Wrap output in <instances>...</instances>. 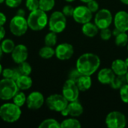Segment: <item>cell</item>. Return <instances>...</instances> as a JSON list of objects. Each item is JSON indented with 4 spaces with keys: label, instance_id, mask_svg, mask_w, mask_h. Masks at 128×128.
I'll list each match as a JSON object with an SVG mask.
<instances>
[{
    "label": "cell",
    "instance_id": "d6a6232c",
    "mask_svg": "<svg viewBox=\"0 0 128 128\" xmlns=\"http://www.w3.org/2000/svg\"><path fill=\"white\" fill-rule=\"evenodd\" d=\"M26 7L31 12L38 10L39 9V0H26Z\"/></svg>",
    "mask_w": 128,
    "mask_h": 128
},
{
    "label": "cell",
    "instance_id": "bcb514c9",
    "mask_svg": "<svg viewBox=\"0 0 128 128\" xmlns=\"http://www.w3.org/2000/svg\"><path fill=\"white\" fill-rule=\"evenodd\" d=\"M2 70H3V68H2V64H0V75L2 74Z\"/></svg>",
    "mask_w": 128,
    "mask_h": 128
},
{
    "label": "cell",
    "instance_id": "1f68e13d",
    "mask_svg": "<svg viewBox=\"0 0 128 128\" xmlns=\"http://www.w3.org/2000/svg\"><path fill=\"white\" fill-rule=\"evenodd\" d=\"M18 70L20 73L21 75H27L29 76L32 72V66L26 62H22L20 64H19V67H18Z\"/></svg>",
    "mask_w": 128,
    "mask_h": 128
},
{
    "label": "cell",
    "instance_id": "c3c4849f",
    "mask_svg": "<svg viewBox=\"0 0 128 128\" xmlns=\"http://www.w3.org/2000/svg\"><path fill=\"white\" fill-rule=\"evenodd\" d=\"M125 62H126V64H127V66H128V58H126V60H125Z\"/></svg>",
    "mask_w": 128,
    "mask_h": 128
},
{
    "label": "cell",
    "instance_id": "83f0119b",
    "mask_svg": "<svg viewBox=\"0 0 128 128\" xmlns=\"http://www.w3.org/2000/svg\"><path fill=\"white\" fill-rule=\"evenodd\" d=\"M56 4L55 0H39V9L48 12L53 9Z\"/></svg>",
    "mask_w": 128,
    "mask_h": 128
},
{
    "label": "cell",
    "instance_id": "4fadbf2b",
    "mask_svg": "<svg viewBox=\"0 0 128 128\" xmlns=\"http://www.w3.org/2000/svg\"><path fill=\"white\" fill-rule=\"evenodd\" d=\"M56 56L58 59L62 61H66L72 58L74 54V46L68 43H62L56 46Z\"/></svg>",
    "mask_w": 128,
    "mask_h": 128
},
{
    "label": "cell",
    "instance_id": "d6986e66",
    "mask_svg": "<svg viewBox=\"0 0 128 128\" xmlns=\"http://www.w3.org/2000/svg\"><path fill=\"white\" fill-rule=\"evenodd\" d=\"M82 32L83 34L86 35V37L94 38L98 34L99 28L95 25V23H92V22H86V23L82 25Z\"/></svg>",
    "mask_w": 128,
    "mask_h": 128
},
{
    "label": "cell",
    "instance_id": "ba28073f",
    "mask_svg": "<svg viewBox=\"0 0 128 128\" xmlns=\"http://www.w3.org/2000/svg\"><path fill=\"white\" fill-rule=\"evenodd\" d=\"M105 123L109 128H124L127 126V118L121 112L112 111L106 116Z\"/></svg>",
    "mask_w": 128,
    "mask_h": 128
},
{
    "label": "cell",
    "instance_id": "4316f807",
    "mask_svg": "<svg viewBox=\"0 0 128 128\" xmlns=\"http://www.w3.org/2000/svg\"><path fill=\"white\" fill-rule=\"evenodd\" d=\"M116 44L120 47L127 46L128 44V34L127 32H122L116 36Z\"/></svg>",
    "mask_w": 128,
    "mask_h": 128
},
{
    "label": "cell",
    "instance_id": "9a60e30c",
    "mask_svg": "<svg viewBox=\"0 0 128 128\" xmlns=\"http://www.w3.org/2000/svg\"><path fill=\"white\" fill-rule=\"evenodd\" d=\"M116 28L121 32H128V12L125 10H120L115 15L113 19Z\"/></svg>",
    "mask_w": 128,
    "mask_h": 128
},
{
    "label": "cell",
    "instance_id": "4dcf8cb0",
    "mask_svg": "<svg viewBox=\"0 0 128 128\" xmlns=\"http://www.w3.org/2000/svg\"><path fill=\"white\" fill-rule=\"evenodd\" d=\"M57 38H58L57 34L56 32H53L50 31V32H49L45 36V38H44L45 45L53 47L57 44Z\"/></svg>",
    "mask_w": 128,
    "mask_h": 128
},
{
    "label": "cell",
    "instance_id": "f6af8a7d",
    "mask_svg": "<svg viewBox=\"0 0 128 128\" xmlns=\"http://www.w3.org/2000/svg\"><path fill=\"white\" fill-rule=\"evenodd\" d=\"M80 1H81L82 2H83V3H86V4H87L88 2H89L92 1V0H80Z\"/></svg>",
    "mask_w": 128,
    "mask_h": 128
},
{
    "label": "cell",
    "instance_id": "f35d334b",
    "mask_svg": "<svg viewBox=\"0 0 128 128\" xmlns=\"http://www.w3.org/2000/svg\"><path fill=\"white\" fill-rule=\"evenodd\" d=\"M81 75H82V74H81L78 71V70L76 68V70H71L70 73L69 74V79H70V80H72L73 81H74V82H76V81L78 80V79L80 77Z\"/></svg>",
    "mask_w": 128,
    "mask_h": 128
},
{
    "label": "cell",
    "instance_id": "f546056e",
    "mask_svg": "<svg viewBox=\"0 0 128 128\" xmlns=\"http://www.w3.org/2000/svg\"><path fill=\"white\" fill-rule=\"evenodd\" d=\"M26 99H27V97L23 92H18L15 94V96L13 98V103L21 108L26 104Z\"/></svg>",
    "mask_w": 128,
    "mask_h": 128
},
{
    "label": "cell",
    "instance_id": "ffe728a7",
    "mask_svg": "<svg viewBox=\"0 0 128 128\" xmlns=\"http://www.w3.org/2000/svg\"><path fill=\"white\" fill-rule=\"evenodd\" d=\"M16 83L17 85L19 90L26 91L31 88V87L32 86L33 82H32V78L29 76L20 75V76L16 80Z\"/></svg>",
    "mask_w": 128,
    "mask_h": 128
},
{
    "label": "cell",
    "instance_id": "e0dca14e",
    "mask_svg": "<svg viewBox=\"0 0 128 128\" xmlns=\"http://www.w3.org/2000/svg\"><path fill=\"white\" fill-rule=\"evenodd\" d=\"M115 77L116 74L110 68H103L98 74V80L103 85H111Z\"/></svg>",
    "mask_w": 128,
    "mask_h": 128
},
{
    "label": "cell",
    "instance_id": "6da1fadb",
    "mask_svg": "<svg viewBox=\"0 0 128 128\" xmlns=\"http://www.w3.org/2000/svg\"><path fill=\"white\" fill-rule=\"evenodd\" d=\"M100 57L94 53H84L80 56L76 64V68L82 75L92 76L100 66Z\"/></svg>",
    "mask_w": 128,
    "mask_h": 128
},
{
    "label": "cell",
    "instance_id": "52a82bcc",
    "mask_svg": "<svg viewBox=\"0 0 128 128\" xmlns=\"http://www.w3.org/2000/svg\"><path fill=\"white\" fill-rule=\"evenodd\" d=\"M69 102L63 96V94H52L49 96L46 100V104L47 107L54 112H61L68 105Z\"/></svg>",
    "mask_w": 128,
    "mask_h": 128
},
{
    "label": "cell",
    "instance_id": "60d3db41",
    "mask_svg": "<svg viewBox=\"0 0 128 128\" xmlns=\"http://www.w3.org/2000/svg\"><path fill=\"white\" fill-rule=\"evenodd\" d=\"M6 34V31L3 26H0V41L2 40Z\"/></svg>",
    "mask_w": 128,
    "mask_h": 128
},
{
    "label": "cell",
    "instance_id": "8992f818",
    "mask_svg": "<svg viewBox=\"0 0 128 128\" xmlns=\"http://www.w3.org/2000/svg\"><path fill=\"white\" fill-rule=\"evenodd\" d=\"M9 28L10 32L14 35L16 37H21L26 33L28 28L27 20L25 18V16L16 15L11 19Z\"/></svg>",
    "mask_w": 128,
    "mask_h": 128
},
{
    "label": "cell",
    "instance_id": "277c9868",
    "mask_svg": "<svg viewBox=\"0 0 128 128\" xmlns=\"http://www.w3.org/2000/svg\"><path fill=\"white\" fill-rule=\"evenodd\" d=\"M19 92L16 81L11 79L4 78L0 80V99L10 100Z\"/></svg>",
    "mask_w": 128,
    "mask_h": 128
},
{
    "label": "cell",
    "instance_id": "8fae6325",
    "mask_svg": "<svg viewBox=\"0 0 128 128\" xmlns=\"http://www.w3.org/2000/svg\"><path fill=\"white\" fill-rule=\"evenodd\" d=\"M93 13L88 9L87 6L80 5L74 8L73 18L74 20L80 24H85L86 22H91L93 17Z\"/></svg>",
    "mask_w": 128,
    "mask_h": 128
},
{
    "label": "cell",
    "instance_id": "5b68a950",
    "mask_svg": "<svg viewBox=\"0 0 128 128\" xmlns=\"http://www.w3.org/2000/svg\"><path fill=\"white\" fill-rule=\"evenodd\" d=\"M48 25L51 32H56V34L62 33L66 28L67 17L62 11H55L51 14L49 19Z\"/></svg>",
    "mask_w": 128,
    "mask_h": 128
},
{
    "label": "cell",
    "instance_id": "d4e9b609",
    "mask_svg": "<svg viewBox=\"0 0 128 128\" xmlns=\"http://www.w3.org/2000/svg\"><path fill=\"white\" fill-rule=\"evenodd\" d=\"M127 79L126 76H117L116 75V77L114 78L113 81L111 83V87L113 89H120L122 86H124L125 84H127Z\"/></svg>",
    "mask_w": 128,
    "mask_h": 128
},
{
    "label": "cell",
    "instance_id": "30bf717a",
    "mask_svg": "<svg viewBox=\"0 0 128 128\" xmlns=\"http://www.w3.org/2000/svg\"><path fill=\"white\" fill-rule=\"evenodd\" d=\"M80 92V91L76 82L68 79L64 82L62 88V94L68 100V102L78 100Z\"/></svg>",
    "mask_w": 128,
    "mask_h": 128
},
{
    "label": "cell",
    "instance_id": "9c48e42d",
    "mask_svg": "<svg viewBox=\"0 0 128 128\" xmlns=\"http://www.w3.org/2000/svg\"><path fill=\"white\" fill-rule=\"evenodd\" d=\"M113 22V16L111 11L106 8L99 10L94 16V23L99 29L110 28Z\"/></svg>",
    "mask_w": 128,
    "mask_h": 128
},
{
    "label": "cell",
    "instance_id": "7dc6e473",
    "mask_svg": "<svg viewBox=\"0 0 128 128\" xmlns=\"http://www.w3.org/2000/svg\"><path fill=\"white\" fill-rule=\"evenodd\" d=\"M64 1H66V2H74L75 0H64Z\"/></svg>",
    "mask_w": 128,
    "mask_h": 128
},
{
    "label": "cell",
    "instance_id": "74e56055",
    "mask_svg": "<svg viewBox=\"0 0 128 128\" xmlns=\"http://www.w3.org/2000/svg\"><path fill=\"white\" fill-rule=\"evenodd\" d=\"M22 0H5V4L10 8H16L22 4Z\"/></svg>",
    "mask_w": 128,
    "mask_h": 128
},
{
    "label": "cell",
    "instance_id": "ac0fdd59",
    "mask_svg": "<svg viewBox=\"0 0 128 128\" xmlns=\"http://www.w3.org/2000/svg\"><path fill=\"white\" fill-rule=\"evenodd\" d=\"M111 69L117 76H126L128 72V68L126 62L122 59H116L113 61Z\"/></svg>",
    "mask_w": 128,
    "mask_h": 128
},
{
    "label": "cell",
    "instance_id": "44dd1931",
    "mask_svg": "<svg viewBox=\"0 0 128 128\" xmlns=\"http://www.w3.org/2000/svg\"><path fill=\"white\" fill-rule=\"evenodd\" d=\"M76 85L80 92H86L89 90L92 86V80L91 76L81 75L76 81Z\"/></svg>",
    "mask_w": 128,
    "mask_h": 128
},
{
    "label": "cell",
    "instance_id": "603a6c76",
    "mask_svg": "<svg viewBox=\"0 0 128 128\" xmlns=\"http://www.w3.org/2000/svg\"><path fill=\"white\" fill-rule=\"evenodd\" d=\"M81 127L82 125L80 121L74 117L67 118L61 123L62 128H80Z\"/></svg>",
    "mask_w": 128,
    "mask_h": 128
},
{
    "label": "cell",
    "instance_id": "7a4b0ae2",
    "mask_svg": "<svg viewBox=\"0 0 128 128\" xmlns=\"http://www.w3.org/2000/svg\"><path fill=\"white\" fill-rule=\"evenodd\" d=\"M28 28L33 31H41L48 24L49 19L46 12L38 9L32 11L27 19Z\"/></svg>",
    "mask_w": 128,
    "mask_h": 128
},
{
    "label": "cell",
    "instance_id": "d590c367",
    "mask_svg": "<svg viewBox=\"0 0 128 128\" xmlns=\"http://www.w3.org/2000/svg\"><path fill=\"white\" fill-rule=\"evenodd\" d=\"M87 7L88 8V9L93 14L97 13L100 10V5H99L98 2L96 0H92L89 2H88L87 3Z\"/></svg>",
    "mask_w": 128,
    "mask_h": 128
},
{
    "label": "cell",
    "instance_id": "816d5d0a",
    "mask_svg": "<svg viewBox=\"0 0 128 128\" xmlns=\"http://www.w3.org/2000/svg\"><path fill=\"white\" fill-rule=\"evenodd\" d=\"M127 48H128V45H127Z\"/></svg>",
    "mask_w": 128,
    "mask_h": 128
},
{
    "label": "cell",
    "instance_id": "ab89813d",
    "mask_svg": "<svg viewBox=\"0 0 128 128\" xmlns=\"http://www.w3.org/2000/svg\"><path fill=\"white\" fill-rule=\"evenodd\" d=\"M7 21V17L2 12H0V26H3Z\"/></svg>",
    "mask_w": 128,
    "mask_h": 128
},
{
    "label": "cell",
    "instance_id": "7c38bea8",
    "mask_svg": "<svg viewBox=\"0 0 128 128\" xmlns=\"http://www.w3.org/2000/svg\"><path fill=\"white\" fill-rule=\"evenodd\" d=\"M45 99L43 95L39 92H33L27 97L26 105L27 107L31 110H38L40 109L44 104Z\"/></svg>",
    "mask_w": 128,
    "mask_h": 128
},
{
    "label": "cell",
    "instance_id": "8d00e7d4",
    "mask_svg": "<svg viewBox=\"0 0 128 128\" xmlns=\"http://www.w3.org/2000/svg\"><path fill=\"white\" fill-rule=\"evenodd\" d=\"M74 11V8L72 5H70V4L65 5L62 9V13L65 15L66 17L73 16Z\"/></svg>",
    "mask_w": 128,
    "mask_h": 128
},
{
    "label": "cell",
    "instance_id": "7bdbcfd3",
    "mask_svg": "<svg viewBox=\"0 0 128 128\" xmlns=\"http://www.w3.org/2000/svg\"><path fill=\"white\" fill-rule=\"evenodd\" d=\"M121 2L124 4H126V5H128V0H120Z\"/></svg>",
    "mask_w": 128,
    "mask_h": 128
},
{
    "label": "cell",
    "instance_id": "5bb4252c",
    "mask_svg": "<svg viewBox=\"0 0 128 128\" xmlns=\"http://www.w3.org/2000/svg\"><path fill=\"white\" fill-rule=\"evenodd\" d=\"M83 112L84 108L82 105L78 100H76L69 102L68 106L63 111L61 112V114L64 117L70 116L74 118H78L81 116Z\"/></svg>",
    "mask_w": 128,
    "mask_h": 128
},
{
    "label": "cell",
    "instance_id": "836d02e7",
    "mask_svg": "<svg viewBox=\"0 0 128 128\" xmlns=\"http://www.w3.org/2000/svg\"><path fill=\"white\" fill-rule=\"evenodd\" d=\"M119 94H120V98L121 100L125 103L128 104V84H125L124 86H122L120 89H119Z\"/></svg>",
    "mask_w": 128,
    "mask_h": 128
},
{
    "label": "cell",
    "instance_id": "e575fe53",
    "mask_svg": "<svg viewBox=\"0 0 128 128\" xmlns=\"http://www.w3.org/2000/svg\"><path fill=\"white\" fill-rule=\"evenodd\" d=\"M100 35L103 40H109L112 36V32L110 29V28L101 29Z\"/></svg>",
    "mask_w": 128,
    "mask_h": 128
},
{
    "label": "cell",
    "instance_id": "484cf974",
    "mask_svg": "<svg viewBox=\"0 0 128 128\" xmlns=\"http://www.w3.org/2000/svg\"><path fill=\"white\" fill-rule=\"evenodd\" d=\"M1 46L4 53L10 54L13 52L16 46L14 42L11 39H5L1 44Z\"/></svg>",
    "mask_w": 128,
    "mask_h": 128
},
{
    "label": "cell",
    "instance_id": "cb8c5ba5",
    "mask_svg": "<svg viewBox=\"0 0 128 128\" xmlns=\"http://www.w3.org/2000/svg\"><path fill=\"white\" fill-rule=\"evenodd\" d=\"M56 55V51L52 46H45L39 50V56L44 59H50Z\"/></svg>",
    "mask_w": 128,
    "mask_h": 128
},
{
    "label": "cell",
    "instance_id": "7402d4cb",
    "mask_svg": "<svg viewBox=\"0 0 128 128\" xmlns=\"http://www.w3.org/2000/svg\"><path fill=\"white\" fill-rule=\"evenodd\" d=\"M2 74L4 78L11 79L14 81H16L21 75L18 68H6L2 70Z\"/></svg>",
    "mask_w": 128,
    "mask_h": 128
},
{
    "label": "cell",
    "instance_id": "681fc988",
    "mask_svg": "<svg viewBox=\"0 0 128 128\" xmlns=\"http://www.w3.org/2000/svg\"><path fill=\"white\" fill-rule=\"evenodd\" d=\"M126 79H127V82H128V72L127 73V74H126Z\"/></svg>",
    "mask_w": 128,
    "mask_h": 128
},
{
    "label": "cell",
    "instance_id": "f907efd6",
    "mask_svg": "<svg viewBox=\"0 0 128 128\" xmlns=\"http://www.w3.org/2000/svg\"><path fill=\"white\" fill-rule=\"evenodd\" d=\"M5 2V0H0V4H2Z\"/></svg>",
    "mask_w": 128,
    "mask_h": 128
},
{
    "label": "cell",
    "instance_id": "3957f363",
    "mask_svg": "<svg viewBox=\"0 0 128 128\" xmlns=\"http://www.w3.org/2000/svg\"><path fill=\"white\" fill-rule=\"evenodd\" d=\"M22 115L20 107L14 103H7L0 106V118L7 123L17 122Z\"/></svg>",
    "mask_w": 128,
    "mask_h": 128
},
{
    "label": "cell",
    "instance_id": "b9f144b4",
    "mask_svg": "<svg viewBox=\"0 0 128 128\" xmlns=\"http://www.w3.org/2000/svg\"><path fill=\"white\" fill-rule=\"evenodd\" d=\"M16 15L21 16H26V11H25V10H23V9H22V8L19 9V10H17V12H16Z\"/></svg>",
    "mask_w": 128,
    "mask_h": 128
},
{
    "label": "cell",
    "instance_id": "f1b7e54d",
    "mask_svg": "<svg viewBox=\"0 0 128 128\" xmlns=\"http://www.w3.org/2000/svg\"><path fill=\"white\" fill-rule=\"evenodd\" d=\"M39 128H61V124L56 119L48 118L40 124Z\"/></svg>",
    "mask_w": 128,
    "mask_h": 128
},
{
    "label": "cell",
    "instance_id": "ee69618b",
    "mask_svg": "<svg viewBox=\"0 0 128 128\" xmlns=\"http://www.w3.org/2000/svg\"><path fill=\"white\" fill-rule=\"evenodd\" d=\"M3 51H2V46H1V44H0V60H1V58H2V55H3Z\"/></svg>",
    "mask_w": 128,
    "mask_h": 128
},
{
    "label": "cell",
    "instance_id": "2e32d148",
    "mask_svg": "<svg viewBox=\"0 0 128 128\" xmlns=\"http://www.w3.org/2000/svg\"><path fill=\"white\" fill-rule=\"evenodd\" d=\"M28 56V48L23 44H19L15 46L11 52V57L16 64H20L27 60Z\"/></svg>",
    "mask_w": 128,
    "mask_h": 128
}]
</instances>
